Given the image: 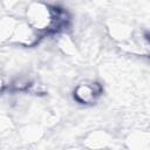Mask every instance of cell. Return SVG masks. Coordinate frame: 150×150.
I'll use <instances>...</instances> for the list:
<instances>
[{
  "mask_svg": "<svg viewBox=\"0 0 150 150\" xmlns=\"http://www.w3.org/2000/svg\"><path fill=\"white\" fill-rule=\"evenodd\" d=\"M27 23L39 34L42 32H56L67 26V14L55 7L43 2H33L28 6L26 12Z\"/></svg>",
  "mask_w": 150,
  "mask_h": 150,
  "instance_id": "obj_1",
  "label": "cell"
},
{
  "mask_svg": "<svg viewBox=\"0 0 150 150\" xmlns=\"http://www.w3.org/2000/svg\"><path fill=\"white\" fill-rule=\"evenodd\" d=\"M1 86H2V82H1V79H0V89H1Z\"/></svg>",
  "mask_w": 150,
  "mask_h": 150,
  "instance_id": "obj_4",
  "label": "cell"
},
{
  "mask_svg": "<svg viewBox=\"0 0 150 150\" xmlns=\"http://www.w3.org/2000/svg\"><path fill=\"white\" fill-rule=\"evenodd\" d=\"M11 38L13 41L23 45V46H32L36 43L39 39V33L33 29L28 23H20L14 27Z\"/></svg>",
  "mask_w": 150,
  "mask_h": 150,
  "instance_id": "obj_3",
  "label": "cell"
},
{
  "mask_svg": "<svg viewBox=\"0 0 150 150\" xmlns=\"http://www.w3.org/2000/svg\"><path fill=\"white\" fill-rule=\"evenodd\" d=\"M102 88L96 82H82L74 90V98L81 104H91L101 96Z\"/></svg>",
  "mask_w": 150,
  "mask_h": 150,
  "instance_id": "obj_2",
  "label": "cell"
}]
</instances>
